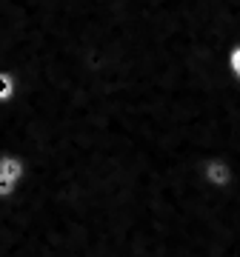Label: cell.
Instances as JSON below:
<instances>
[{
  "instance_id": "cell-1",
  "label": "cell",
  "mask_w": 240,
  "mask_h": 257,
  "mask_svg": "<svg viewBox=\"0 0 240 257\" xmlns=\"http://www.w3.org/2000/svg\"><path fill=\"white\" fill-rule=\"evenodd\" d=\"M15 92H18V74L6 66H0V103L15 100Z\"/></svg>"
}]
</instances>
